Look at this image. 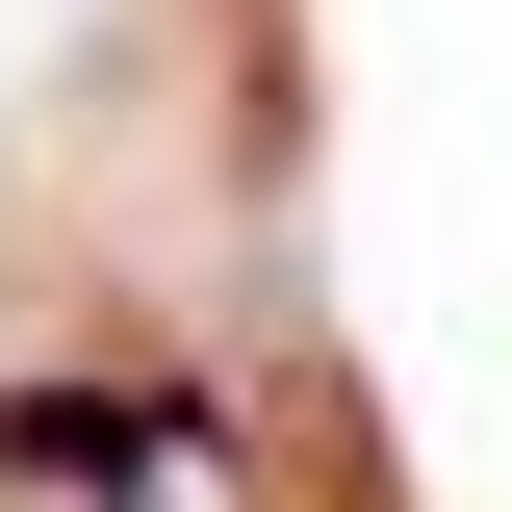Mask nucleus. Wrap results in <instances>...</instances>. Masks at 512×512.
I'll return each instance as SVG.
<instances>
[{
	"label": "nucleus",
	"instance_id": "1",
	"mask_svg": "<svg viewBox=\"0 0 512 512\" xmlns=\"http://www.w3.org/2000/svg\"><path fill=\"white\" fill-rule=\"evenodd\" d=\"M180 436H205L180 384H0V487H26V512H154Z\"/></svg>",
	"mask_w": 512,
	"mask_h": 512
}]
</instances>
